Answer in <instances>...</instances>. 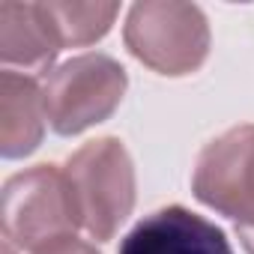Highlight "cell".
Returning <instances> with one entry per match:
<instances>
[{
    "mask_svg": "<svg viewBox=\"0 0 254 254\" xmlns=\"http://www.w3.org/2000/svg\"><path fill=\"white\" fill-rule=\"evenodd\" d=\"M117 254H233L221 227L174 203L144 215L123 236Z\"/></svg>",
    "mask_w": 254,
    "mask_h": 254,
    "instance_id": "6",
    "label": "cell"
},
{
    "mask_svg": "<svg viewBox=\"0 0 254 254\" xmlns=\"http://www.w3.org/2000/svg\"><path fill=\"white\" fill-rule=\"evenodd\" d=\"M54 27L42 3H0V60L6 66H21L24 72H51L60 54Z\"/></svg>",
    "mask_w": 254,
    "mask_h": 254,
    "instance_id": "7",
    "label": "cell"
},
{
    "mask_svg": "<svg viewBox=\"0 0 254 254\" xmlns=\"http://www.w3.org/2000/svg\"><path fill=\"white\" fill-rule=\"evenodd\" d=\"M123 42L147 69L183 78L197 72L209 57V21L194 3L144 0L126 15Z\"/></svg>",
    "mask_w": 254,
    "mask_h": 254,
    "instance_id": "3",
    "label": "cell"
},
{
    "mask_svg": "<svg viewBox=\"0 0 254 254\" xmlns=\"http://www.w3.org/2000/svg\"><path fill=\"white\" fill-rule=\"evenodd\" d=\"M39 254H99V251H96V245H90V242H84V239L69 236V239H63V242L48 245V248H45V251H39Z\"/></svg>",
    "mask_w": 254,
    "mask_h": 254,
    "instance_id": "10",
    "label": "cell"
},
{
    "mask_svg": "<svg viewBox=\"0 0 254 254\" xmlns=\"http://www.w3.org/2000/svg\"><path fill=\"white\" fill-rule=\"evenodd\" d=\"M42 87L21 72L6 69L0 75V156L24 159L36 153L45 135Z\"/></svg>",
    "mask_w": 254,
    "mask_h": 254,
    "instance_id": "8",
    "label": "cell"
},
{
    "mask_svg": "<svg viewBox=\"0 0 254 254\" xmlns=\"http://www.w3.org/2000/svg\"><path fill=\"white\" fill-rule=\"evenodd\" d=\"M3 254H15V251H12V245H9V242H6V245H3Z\"/></svg>",
    "mask_w": 254,
    "mask_h": 254,
    "instance_id": "12",
    "label": "cell"
},
{
    "mask_svg": "<svg viewBox=\"0 0 254 254\" xmlns=\"http://www.w3.org/2000/svg\"><path fill=\"white\" fill-rule=\"evenodd\" d=\"M236 236H239V245L245 248V254H254V221L251 224H236Z\"/></svg>",
    "mask_w": 254,
    "mask_h": 254,
    "instance_id": "11",
    "label": "cell"
},
{
    "mask_svg": "<svg viewBox=\"0 0 254 254\" xmlns=\"http://www.w3.org/2000/svg\"><path fill=\"white\" fill-rule=\"evenodd\" d=\"M191 191L203 206L236 224L254 221V123L233 126L200 150Z\"/></svg>",
    "mask_w": 254,
    "mask_h": 254,
    "instance_id": "5",
    "label": "cell"
},
{
    "mask_svg": "<svg viewBox=\"0 0 254 254\" xmlns=\"http://www.w3.org/2000/svg\"><path fill=\"white\" fill-rule=\"evenodd\" d=\"M78 221L96 242L114 239L135 209V165L120 138H96L75 150L63 168Z\"/></svg>",
    "mask_w": 254,
    "mask_h": 254,
    "instance_id": "1",
    "label": "cell"
},
{
    "mask_svg": "<svg viewBox=\"0 0 254 254\" xmlns=\"http://www.w3.org/2000/svg\"><path fill=\"white\" fill-rule=\"evenodd\" d=\"M60 48H84L108 36L120 15L117 3H42Z\"/></svg>",
    "mask_w": 254,
    "mask_h": 254,
    "instance_id": "9",
    "label": "cell"
},
{
    "mask_svg": "<svg viewBox=\"0 0 254 254\" xmlns=\"http://www.w3.org/2000/svg\"><path fill=\"white\" fill-rule=\"evenodd\" d=\"M0 221L3 239L30 254L75 236L81 221L63 168L36 165L9 177L0 191Z\"/></svg>",
    "mask_w": 254,
    "mask_h": 254,
    "instance_id": "2",
    "label": "cell"
},
{
    "mask_svg": "<svg viewBox=\"0 0 254 254\" xmlns=\"http://www.w3.org/2000/svg\"><path fill=\"white\" fill-rule=\"evenodd\" d=\"M39 87L48 126L57 135L72 138L105 123L120 108L129 75L114 57L87 51L57 63L42 75Z\"/></svg>",
    "mask_w": 254,
    "mask_h": 254,
    "instance_id": "4",
    "label": "cell"
}]
</instances>
